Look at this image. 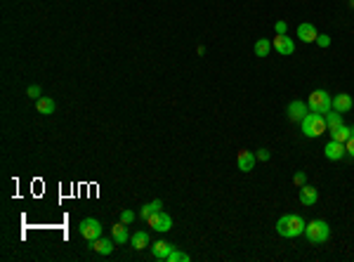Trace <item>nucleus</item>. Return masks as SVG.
Masks as SVG:
<instances>
[{
  "label": "nucleus",
  "mask_w": 354,
  "mask_h": 262,
  "mask_svg": "<svg viewBox=\"0 0 354 262\" xmlns=\"http://www.w3.org/2000/svg\"><path fill=\"white\" fill-rule=\"evenodd\" d=\"M255 156L260 158V161H269V158H272V151H269V149H260Z\"/></svg>",
  "instance_id": "29"
},
{
  "label": "nucleus",
  "mask_w": 354,
  "mask_h": 262,
  "mask_svg": "<svg viewBox=\"0 0 354 262\" xmlns=\"http://www.w3.org/2000/svg\"><path fill=\"white\" fill-rule=\"evenodd\" d=\"M111 239H113L116 244H128V225H125V222L113 225V227H111Z\"/></svg>",
  "instance_id": "17"
},
{
  "label": "nucleus",
  "mask_w": 354,
  "mask_h": 262,
  "mask_svg": "<svg viewBox=\"0 0 354 262\" xmlns=\"http://www.w3.org/2000/svg\"><path fill=\"white\" fill-rule=\"evenodd\" d=\"M305 227H307V222L302 220L300 215H283L276 222V231L281 236H286V239H295V236L305 234Z\"/></svg>",
  "instance_id": "1"
},
{
  "label": "nucleus",
  "mask_w": 354,
  "mask_h": 262,
  "mask_svg": "<svg viewBox=\"0 0 354 262\" xmlns=\"http://www.w3.org/2000/svg\"><path fill=\"white\" fill-rule=\"evenodd\" d=\"M350 137H352V128H347L345 123L331 130V140H336V142H342V144H345Z\"/></svg>",
  "instance_id": "16"
},
{
  "label": "nucleus",
  "mask_w": 354,
  "mask_h": 262,
  "mask_svg": "<svg viewBox=\"0 0 354 262\" xmlns=\"http://www.w3.org/2000/svg\"><path fill=\"white\" fill-rule=\"evenodd\" d=\"M130 244L135 250H144L146 246H149V234L146 231H135L132 236H130Z\"/></svg>",
  "instance_id": "19"
},
{
  "label": "nucleus",
  "mask_w": 354,
  "mask_h": 262,
  "mask_svg": "<svg viewBox=\"0 0 354 262\" xmlns=\"http://www.w3.org/2000/svg\"><path fill=\"white\" fill-rule=\"evenodd\" d=\"M328 234H331V227L323 220H312L305 227V236L309 239V244H323L328 239Z\"/></svg>",
  "instance_id": "4"
},
{
  "label": "nucleus",
  "mask_w": 354,
  "mask_h": 262,
  "mask_svg": "<svg viewBox=\"0 0 354 262\" xmlns=\"http://www.w3.org/2000/svg\"><path fill=\"white\" fill-rule=\"evenodd\" d=\"M170 253H173V246L165 244V241H156V244L151 246V255H154V260H168Z\"/></svg>",
  "instance_id": "14"
},
{
  "label": "nucleus",
  "mask_w": 354,
  "mask_h": 262,
  "mask_svg": "<svg viewBox=\"0 0 354 262\" xmlns=\"http://www.w3.org/2000/svg\"><path fill=\"white\" fill-rule=\"evenodd\" d=\"M293 182H295L298 187L307 184V175H305V173H295V175H293Z\"/></svg>",
  "instance_id": "28"
},
{
  "label": "nucleus",
  "mask_w": 354,
  "mask_h": 262,
  "mask_svg": "<svg viewBox=\"0 0 354 262\" xmlns=\"http://www.w3.org/2000/svg\"><path fill=\"white\" fill-rule=\"evenodd\" d=\"M187 260H189L187 253H182V250H175V248H173V253L168 255V260L165 262H187Z\"/></svg>",
  "instance_id": "23"
},
{
  "label": "nucleus",
  "mask_w": 354,
  "mask_h": 262,
  "mask_svg": "<svg viewBox=\"0 0 354 262\" xmlns=\"http://www.w3.org/2000/svg\"><path fill=\"white\" fill-rule=\"evenodd\" d=\"M317 29L309 24V21H305V24H300L298 26V38H300L302 43H314L317 40Z\"/></svg>",
  "instance_id": "12"
},
{
  "label": "nucleus",
  "mask_w": 354,
  "mask_h": 262,
  "mask_svg": "<svg viewBox=\"0 0 354 262\" xmlns=\"http://www.w3.org/2000/svg\"><path fill=\"white\" fill-rule=\"evenodd\" d=\"M323 154H326V158H328V161H340V158H342L345 154H347V149H345V144H342V142L331 140L328 144H326Z\"/></svg>",
  "instance_id": "8"
},
{
  "label": "nucleus",
  "mask_w": 354,
  "mask_h": 262,
  "mask_svg": "<svg viewBox=\"0 0 354 262\" xmlns=\"http://www.w3.org/2000/svg\"><path fill=\"white\" fill-rule=\"evenodd\" d=\"M307 114H309V106L305 102H290L288 104V118L290 121H302Z\"/></svg>",
  "instance_id": "10"
},
{
  "label": "nucleus",
  "mask_w": 354,
  "mask_h": 262,
  "mask_svg": "<svg viewBox=\"0 0 354 262\" xmlns=\"http://www.w3.org/2000/svg\"><path fill=\"white\" fill-rule=\"evenodd\" d=\"M132 220H135V213H132V210H123V213H121V222L130 225Z\"/></svg>",
  "instance_id": "27"
},
{
  "label": "nucleus",
  "mask_w": 354,
  "mask_h": 262,
  "mask_svg": "<svg viewBox=\"0 0 354 262\" xmlns=\"http://www.w3.org/2000/svg\"><path fill=\"white\" fill-rule=\"evenodd\" d=\"M255 161H257L255 154H250V151H239L236 165H239V170H241V173H250V170L255 168Z\"/></svg>",
  "instance_id": "9"
},
{
  "label": "nucleus",
  "mask_w": 354,
  "mask_h": 262,
  "mask_svg": "<svg viewBox=\"0 0 354 262\" xmlns=\"http://www.w3.org/2000/svg\"><path fill=\"white\" fill-rule=\"evenodd\" d=\"M272 48L276 50L279 54H293L295 52V43H293V38H288V35H276L274 38V43H272Z\"/></svg>",
  "instance_id": "7"
},
{
  "label": "nucleus",
  "mask_w": 354,
  "mask_h": 262,
  "mask_svg": "<svg viewBox=\"0 0 354 262\" xmlns=\"http://www.w3.org/2000/svg\"><path fill=\"white\" fill-rule=\"evenodd\" d=\"M78 231H80V236L85 239V241H95V239H99L102 236V222L99 220H95V217H85L80 225H78Z\"/></svg>",
  "instance_id": "5"
},
{
  "label": "nucleus",
  "mask_w": 354,
  "mask_h": 262,
  "mask_svg": "<svg viewBox=\"0 0 354 262\" xmlns=\"http://www.w3.org/2000/svg\"><path fill=\"white\" fill-rule=\"evenodd\" d=\"M269 50H272V43H269L267 38H260V40L255 43V54H257V57H267Z\"/></svg>",
  "instance_id": "22"
},
{
  "label": "nucleus",
  "mask_w": 354,
  "mask_h": 262,
  "mask_svg": "<svg viewBox=\"0 0 354 262\" xmlns=\"http://www.w3.org/2000/svg\"><path fill=\"white\" fill-rule=\"evenodd\" d=\"M274 31H276V35H283V33H286V31H288V24H286V21H281V19H279V21L274 24Z\"/></svg>",
  "instance_id": "26"
},
{
  "label": "nucleus",
  "mask_w": 354,
  "mask_h": 262,
  "mask_svg": "<svg viewBox=\"0 0 354 262\" xmlns=\"http://www.w3.org/2000/svg\"><path fill=\"white\" fill-rule=\"evenodd\" d=\"M163 208V203H161L159 198L156 201H151V203H146V206H142V210H140V217H144V220H149L154 213H159V210Z\"/></svg>",
  "instance_id": "20"
},
{
  "label": "nucleus",
  "mask_w": 354,
  "mask_h": 262,
  "mask_svg": "<svg viewBox=\"0 0 354 262\" xmlns=\"http://www.w3.org/2000/svg\"><path fill=\"white\" fill-rule=\"evenodd\" d=\"M323 118H326V125L333 130V128H338V125H342V114H338L336 109H331L328 114H323Z\"/></svg>",
  "instance_id": "21"
},
{
  "label": "nucleus",
  "mask_w": 354,
  "mask_h": 262,
  "mask_svg": "<svg viewBox=\"0 0 354 262\" xmlns=\"http://www.w3.org/2000/svg\"><path fill=\"white\" fill-rule=\"evenodd\" d=\"M307 106H309L312 114H321L323 116V114H328L333 109V97L326 90H314L309 95V99H307Z\"/></svg>",
  "instance_id": "3"
},
{
  "label": "nucleus",
  "mask_w": 354,
  "mask_h": 262,
  "mask_svg": "<svg viewBox=\"0 0 354 262\" xmlns=\"http://www.w3.org/2000/svg\"><path fill=\"white\" fill-rule=\"evenodd\" d=\"M300 125H302V132L307 135V137H321L323 132H326V118L321 116V114H307L305 118L300 121Z\"/></svg>",
  "instance_id": "2"
},
{
  "label": "nucleus",
  "mask_w": 354,
  "mask_h": 262,
  "mask_svg": "<svg viewBox=\"0 0 354 262\" xmlns=\"http://www.w3.org/2000/svg\"><path fill=\"white\" fill-rule=\"evenodd\" d=\"M350 7H354V0H350Z\"/></svg>",
  "instance_id": "31"
},
{
  "label": "nucleus",
  "mask_w": 354,
  "mask_h": 262,
  "mask_svg": "<svg viewBox=\"0 0 354 262\" xmlns=\"http://www.w3.org/2000/svg\"><path fill=\"white\" fill-rule=\"evenodd\" d=\"M314 43H317L319 48H328V45H331V35H326V33H319V35H317V40H314Z\"/></svg>",
  "instance_id": "24"
},
{
  "label": "nucleus",
  "mask_w": 354,
  "mask_h": 262,
  "mask_svg": "<svg viewBox=\"0 0 354 262\" xmlns=\"http://www.w3.org/2000/svg\"><path fill=\"white\" fill-rule=\"evenodd\" d=\"M26 95H29L31 99H40V85H29Z\"/></svg>",
  "instance_id": "25"
},
{
  "label": "nucleus",
  "mask_w": 354,
  "mask_h": 262,
  "mask_svg": "<svg viewBox=\"0 0 354 262\" xmlns=\"http://www.w3.org/2000/svg\"><path fill=\"white\" fill-rule=\"evenodd\" d=\"M319 198L317 187H309V184H302L300 187V203L302 206H314Z\"/></svg>",
  "instance_id": "11"
},
{
  "label": "nucleus",
  "mask_w": 354,
  "mask_h": 262,
  "mask_svg": "<svg viewBox=\"0 0 354 262\" xmlns=\"http://www.w3.org/2000/svg\"><path fill=\"white\" fill-rule=\"evenodd\" d=\"M345 149H347V154H350V156L354 158V135H352V137H350L347 142H345Z\"/></svg>",
  "instance_id": "30"
},
{
  "label": "nucleus",
  "mask_w": 354,
  "mask_h": 262,
  "mask_svg": "<svg viewBox=\"0 0 354 262\" xmlns=\"http://www.w3.org/2000/svg\"><path fill=\"white\" fill-rule=\"evenodd\" d=\"M146 222H149V227L154 229V231H170V229H173V217H170L168 213H163V210L154 213Z\"/></svg>",
  "instance_id": "6"
},
{
  "label": "nucleus",
  "mask_w": 354,
  "mask_h": 262,
  "mask_svg": "<svg viewBox=\"0 0 354 262\" xmlns=\"http://www.w3.org/2000/svg\"><path fill=\"white\" fill-rule=\"evenodd\" d=\"M333 109H336L338 114H347V111L352 109V97H350L347 92L336 95V97H333Z\"/></svg>",
  "instance_id": "13"
},
{
  "label": "nucleus",
  "mask_w": 354,
  "mask_h": 262,
  "mask_svg": "<svg viewBox=\"0 0 354 262\" xmlns=\"http://www.w3.org/2000/svg\"><path fill=\"white\" fill-rule=\"evenodd\" d=\"M92 250L99 253V255H111V253H113V244H111L109 239H102V236H99V239L92 241Z\"/></svg>",
  "instance_id": "18"
},
{
  "label": "nucleus",
  "mask_w": 354,
  "mask_h": 262,
  "mask_svg": "<svg viewBox=\"0 0 354 262\" xmlns=\"http://www.w3.org/2000/svg\"><path fill=\"white\" fill-rule=\"evenodd\" d=\"M35 109H38V114H43V116H50V114H54L57 104H54L52 97H40V99H35Z\"/></svg>",
  "instance_id": "15"
}]
</instances>
